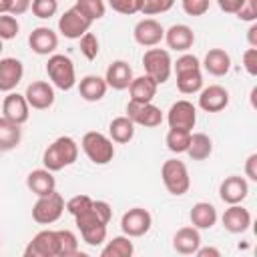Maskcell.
I'll list each match as a JSON object with an SVG mask.
<instances>
[{
    "label": "cell",
    "mask_w": 257,
    "mask_h": 257,
    "mask_svg": "<svg viewBox=\"0 0 257 257\" xmlns=\"http://www.w3.org/2000/svg\"><path fill=\"white\" fill-rule=\"evenodd\" d=\"M201 66L213 76H225L231 70V56L223 48H211L207 50Z\"/></svg>",
    "instance_id": "27"
},
{
    "label": "cell",
    "mask_w": 257,
    "mask_h": 257,
    "mask_svg": "<svg viewBox=\"0 0 257 257\" xmlns=\"http://www.w3.org/2000/svg\"><path fill=\"white\" fill-rule=\"evenodd\" d=\"M167 46L175 52H187L193 44H195V32L191 30V26L187 24H173L171 28L165 30V38Z\"/></svg>",
    "instance_id": "22"
},
{
    "label": "cell",
    "mask_w": 257,
    "mask_h": 257,
    "mask_svg": "<svg viewBox=\"0 0 257 257\" xmlns=\"http://www.w3.org/2000/svg\"><path fill=\"white\" fill-rule=\"evenodd\" d=\"M90 205H92V199H90L88 195H74L72 199L66 201L64 209H66L72 217H76V215H80L82 211H86Z\"/></svg>",
    "instance_id": "41"
},
{
    "label": "cell",
    "mask_w": 257,
    "mask_h": 257,
    "mask_svg": "<svg viewBox=\"0 0 257 257\" xmlns=\"http://www.w3.org/2000/svg\"><path fill=\"white\" fill-rule=\"evenodd\" d=\"M24 257H58V231L42 229L24 249Z\"/></svg>",
    "instance_id": "9"
},
{
    "label": "cell",
    "mask_w": 257,
    "mask_h": 257,
    "mask_svg": "<svg viewBox=\"0 0 257 257\" xmlns=\"http://www.w3.org/2000/svg\"><path fill=\"white\" fill-rule=\"evenodd\" d=\"M80 52L86 60H94L98 56V50H100V44H98V38L92 34V32H84L80 38Z\"/></svg>",
    "instance_id": "38"
},
{
    "label": "cell",
    "mask_w": 257,
    "mask_h": 257,
    "mask_svg": "<svg viewBox=\"0 0 257 257\" xmlns=\"http://www.w3.org/2000/svg\"><path fill=\"white\" fill-rule=\"evenodd\" d=\"M135 253V245L128 235H116L100 249L102 257H131Z\"/></svg>",
    "instance_id": "33"
},
{
    "label": "cell",
    "mask_w": 257,
    "mask_h": 257,
    "mask_svg": "<svg viewBox=\"0 0 257 257\" xmlns=\"http://www.w3.org/2000/svg\"><path fill=\"white\" fill-rule=\"evenodd\" d=\"M30 4H32V0H10L8 14H12V16H20V14H24V12L30 10Z\"/></svg>",
    "instance_id": "47"
},
{
    "label": "cell",
    "mask_w": 257,
    "mask_h": 257,
    "mask_svg": "<svg viewBox=\"0 0 257 257\" xmlns=\"http://www.w3.org/2000/svg\"><path fill=\"white\" fill-rule=\"evenodd\" d=\"M243 68L249 76H257V48H247L243 52Z\"/></svg>",
    "instance_id": "45"
},
{
    "label": "cell",
    "mask_w": 257,
    "mask_h": 257,
    "mask_svg": "<svg viewBox=\"0 0 257 257\" xmlns=\"http://www.w3.org/2000/svg\"><path fill=\"white\" fill-rule=\"evenodd\" d=\"M169 128H181V131H193L197 122V108L191 100H177L171 104L167 112Z\"/></svg>",
    "instance_id": "12"
},
{
    "label": "cell",
    "mask_w": 257,
    "mask_h": 257,
    "mask_svg": "<svg viewBox=\"0 0 257 257\" xmlns=\"http://www.w3.org/2000/svg\"><path fill=\"white\" fill-rule=\"evenodd\" d=\"M24 98L28 102L30 108H36V110H46L54 104V86L46 80H34L26 86V92H24Z\"/></svg>",
    "instance_id": "14"
},
{
    "label": "cell",
    "mask_w": 257,
    "mask_h": 257,
    "mask_svg": "<svg viewBox=\"0 0 257 257\" xmlns=\"http://www.w3.org/2000/svg\"><path fill=\"white\" fill-rule=\"evenodd\" d=\"M126 116L145 128H155L163 122V110L159 106H155L153 102H135L128 100L126 102Z\"/></svg>",
    "instance_id": "10"
},
{
    "label": "cell",
    "mask_w": 257,
    "mask_h": 257,
    "mask_svg": "<svg viewBox=\"0 0 257 257\" xmlns=\"http://www.w3.org/2000/svg\"><path fill=\"white\" fill-rule=\"evenodd\" d=\"M201 247V233L197 227H181L173 235V249L181 255H195V251Z\"/></svg>",
    "instance_id": "24"
},
{
    "label": "cell",
    "mask_w": 257,
    "mask_h": 257,
    "mask_svg": "<svg viewBox=\"0 0 257 257\" xmlns=\"http://www.w3.org/2000/svg\"><path fill=\"white\" fill-rule=\"evenodd\" d=\"M219 4V8L227 14H235L239 10V6L243 4V0H215Z\"/></svg>",
    "instance_id": "48"
},
{
    "label": "cell",
    "mask_w": 257,
    "mask_h": 257,
    "mask_svg": "<svg viewBox=\"0 0 257 257\" xmlns=\"http://www.w3.org/2000/svg\"><path fill=\"white\" fill-rule=\"evenodd\" d=\"M112 207L106 201H94L92 205L74 217L80 237L90 247H100L106 241V225L110 223Z\"/></svg>",
    "instance_id": "1"
},
{
    "label": "cell",
    "mask_w": 257,
    "mask_h": 257,
    "mask_svg": "<svg viewBox=\"0 0 257 257\" xmlns=\"http://www.w3.org/2000/svg\"><path fill=\"white\" fill-rule=\"evenodd\" d=\"M46 74L50 78V84L60 90H70L76 84L74 64L66 54H50L46 62Z\"/></svg>",
    "instance_id": "6"
},
{
    "label": "cell",
    "mask_w": 257,
    "mask_h": 257,
    "mask_svg": "<svg viewBox=\"0 0 257 257\" xmlns=\"http://www.w3.org/2000/svg\"><path fill=\"white\" fill-rule=\"evenodd\" d=\"M76 159H78V143L68 135L54 139L42 153V165L52 173L74 165Z\"/></svg>",
    "instance_id": "2"
},
{
    "label": "cell",
    "mask_w": 257,
    "mask_h": 257,
    "mask_svg": "<svg viewBox=\"0 0 257 257\" xmlns=\"http://www.w3.org/2000/svg\"><path fill=\"white\" fill-rule=\"evenodd\" d=\"M24 76V66L18 58H0V92H12Z\"/></svg>",
    "instance_id": "21"
},
{
    "label": "cell",
    "mask_w": 257,
    "mask_h": 257,
    "mask_svg": "<svg viewBox=\"0 0 257 257\" xmlns=\"http://www.w3.org/2000/svg\"><path fill=\"white\" fill-rule=\"evenodd\" d=\"M106 90H108V84L98 74H86L78 82V94L86 102H98V100H102L104 94H106Z\"/></svg>",
    "instance_id": "26"
},
{
    "label": "cell",
    "mask_w": 257,
    "mask_h": 257,
    "mask_svg": "<svg viewBox=\"0 0 257 257\" xmlns=\"http://www.w3.org/2000/svg\"><path fill=\"white\" fill-rule=\"evenodd\" d=\"M8 6H10V0H0V14H8Z\"/></svg>",
    "instance_id": "51"
},
{
    "label": "cell",
    "mask_w": 257,
    "mask_h": 257,
    "mask_svg": "<svg viewBox=\"0 0 257 257\" xmlns=\"http://www.w3.org/2000/svg\"><path fill=\"white\" fill-rule=\"evenodd\" d=\"M22 128L20 124L0 116V151H12L20 145Z\"/></svg>",
    "instance_id": "32"
},
{
    "label": "cell",
    "mask_w": 257,
    "mask_h": 257,
    "mask_svg": "<svg viewBox=\"0 0 257 257\" xmlns=\"http://www.w3.org/2000/svg\"><path fill=\"white\" fill-rule=\"evenodd\" d=\"M2 116L22 126L30 116V106H28L24 94L14 92V90L8 92L4 96V102H2Z\"/></svg>",
    "instance_id": "19"
},
{
    "label": "cell",
    "mask_w": 257,
    "mask_h": 257,
    "mask_svg": "<svg viewBox=\"0 0 257 257\" xmlns=\"http://www.w3.org/2000/svg\"><path fill=\"white\" fill-rule=\"evenodd\" d=\"M189 141H191V133H189V131H181V128H169V133H167V137H165L167 149H169L171 153H175V155L187 153Z\"/></svg>",
    "instance_id": "34"
},
{
    "label": "cell",
    "mask_w": 257,
    "mask_h": 257,
    "mask_svg": "<svg viewBox=\"0 0 257 257\" xmlns=\"http://www.w3.org/2000/svg\"><path fill=\"white\" fill-rule=\"evenodd\" d=\"M247 42H249V48H257V22H251L247 30Z\"/></svg>",
    "instance_id": "50"
},
{
    "label": "cell",
    "mask_w": 257,
    "mask_h": 257,
    "mask_svg": "<svg viewBox=\"0 0 257 257\" xmlns=\"http://www.w3.org/2000/svg\"><path fill=\"white\" fill-rule=\"evenodd\" d=\"M30 10L36 18L48 20L58 12V0H32Z\"/></svg>",
    "instance_id": "37"
},
{
    "label": "cell",
    "mask_w": 257,
    "mask_h": 257,
    "mask_svg": "<svg viewBox=\"0 0 257 257\" xmlns=\"http://www.w3.org/2000/svg\"><path fill=\"white\" fill-rule=\"evenodd\" d=\"M133 36H135V42L137 44L147 46V48H153V46H157L165 38V28L155 18H143V20H139L135 24Z\"/></svg>",
    "instance_id": "15"
},
{
    "label": "cell",
    "mask_w": 257,
    "mask_h": 257,
    "mask_svg": "<svg viewBox=\"0 0 257 257\" xmlns=\"http://www.w3.org/2000/svg\"><path fill=\"white\" fill-rule=\"evenodd\" d=\"M90 26H92V22H90L86 16H82L74 6L68 8V10L58 18V32H60L64 38H68V40H78L84 32L90 30Z\"/></svg>",
    "instance_id": "13"
},
{
    "label": "cell",
    "mask_w": 257,
    "mask_h": 257,
    "mask_svg": "<svg viewBox=\"0 0 257 257\" xmlns=\"http://www.w3.org/2000/svg\"><path fill=\"white\" fill-rule=\"evenodd\" d=\"M26 187H28L30 193H34L36 197L50 195L52 191H56V179H54V173L48 171L46 167H42V169H34V171H30L28 177H26Z\"/></svg>",
    "instance_id": "23"
},
{
    "label": "cell",
    "mask_w": 257,
    "mask_h": 257,
    "mask_svg": "<svg viewBox=\"0 0 257 257\" xmlns=\"http://www.w3.org/2000/svg\"><path fill=\"white\" fill-rule=\"evenodd\" d=\"M78 255V239L68 229H58V257Z\"/></svg>",
    "instance_id": "36"
},
{
    "label": "cell",
    "mask_w": 257,
    "mask_h": 257,
    "mask_svg": "<svg viewBox=\"0 0 257 257\" xmlns=\"http://www.w3.org/2000/svg\"><path fill=\"white\" fill-rule=\"evenodd\" d=\"M157 88H159V84H157L149 74L137 76V78H133L131 84H128L131 100H135V102H153V98H155V94H157Z\"/></svg>",
    "instance_id": "28"
},
{
    "label": "cell",
    "mask_w": 257,
    "mask_h": 257,
    "mask_svg": "<svg viewBox=\"0 0 257 257\" xmlns=\"http://www.w3.org/2000/svg\"><path fill=\"white\" fill-rule=\"evenodd\" d=\"M74 8H76L82 16H86L90 22L100 20V18L106 14V4H104V0H76V2H74Z\"/></svg>",
    "instance_id": "35"
},
{
    "label": "cell",
    "mask_w": 257,
    "mask_h": 257,
    "mask_svg": "<svg viewBox=\"0 0 257 257\" xmlns=\"http://www.w3.org/2000/svg\"><path fill=\"white\" fill-rule=\"evenodd\" d=\"M2 42H4V40L0 38V54H2V48H4V46H2Z\"/></svg>",
    "instance_id": "52"
},
{
    "label": "cell",
    "mask_w": 257,
    "mask_h": 257,
    "mask_svg": "<svg viewBox=\"0 0 257 257\" xmlns=\"http://www.w3.org/2000/svg\"><path fill=\"white\" fill-rule=\"evenodd\" d=\"M197 257H221V251L215 249V247H199L195 251Z\"/></svg>",
    "instance_id": "49"
},
{
    "label": "cell",
    "mask_w": 257,
    "mask_h": 257,
    "mask_svg": "<svg viewBox=\"0 0 257 257\" xmlns=\"http://www.w3.org/2000/svg\"><path fill=\"white\" fill-rule=\"evenodd\" d=\"M173 70L177 76V88L183 94H195L203 88V72L201 60L195 54L183 52L177 62H173Z\"/></svg>",
    "instance_id": "3"
},
{
    "label": "cell",
    "mask_w": 257,
    "mask_h": 257,
    "mask_svg": "<svg viewBox=\"0 0 257 257\" xmlns=\"http://www.w3.org/2000/svg\"><path fill=\"white\" fill-rule=\"evenodd\" d=\"M133 68L128 66L126 60H112L106 68V74H104V80L110 88L114 90H126L131 80H133Z\"/></svg>",
    "instance_id": "25"
},
{
    "label": "cell",
    "mask_w": 257,
    "mask_h": 257,
    "mask_svg": "<svg viewBox=\"0 0 257 257\" xmlns=\"http://www.w3.org/2000/svg\"><path fill=\"white\" fill-rule=\"evenodd\" d=\"M64 205L66 203L58 191H52L50 195L38 197L36 203L32 205V219L38 225H52L62 217Z\"/></svg>",
    "instance_id": "8"
},
{
    "label": "cell",
    "mask_w": 257,
    "mask_h": 257,
    "mask_svg": "<svg viewBox=\"0 0 257 257\" xmlns=\"http://www.w3.org/2000/svg\"><path fill=\"white\" fill-rule=\"evenodd\" d=\"M80 149L88 157L90 163L94 165H108L114 159V145L110 137L98 133V131H88L80 139Z\"/></svg>",
    "instance_id": "4"
},
{
    "label": "cell",
    "mask_w": 257,
    "mask_h": 257,
    "mask_svg": "<svg viewBox=\"0 0 257 257\" xmlns=\"http://www.w3.org/2000/svg\"><path fill=\"white\" fill-rule=\"evenodd\" d=\"M143 66H145V74H149L157 84H165L173 72V60L169 50L165 48H149L143 54Z\"/></svg>",
    "instance_id": "7"
},
{
    "label": "cell",
    "mask_w": 257,
    "mask_h": 257,
    "mask_svg": "<svg viewBox=\"0 0 257 257\" xmlns=\"http://www.w3.org/2000/svg\"><path fill=\"white\" fill-rule=\"evenodd\" d=\"M213 153V141L205 133H191V141L187 147V155L193 161H205Z\"/></svg>",
    "instance_id": "31"
},
{
    "label": "cell",
    "mask_w": 257,
    "mask_h": 257,
    "mask_svg": "<svg viewBox=\"0 0 257 257\" xmlns=\"http://www.w3.org/2000/svg\"><path fill=\"white\" fill-rule=\"evenodd\" d=\"M229 104V90L221 84H209L199 90V106L205 112H221Z\"/></svg>",
    "instance_id": "17"
},
{
    "label": "cell",
    "mask_w": 257,
    "mask_h": 257,
    "mask_svg": "<svg viewBox=\"0 0 257 257\" xmlns=\"http://www.w3.org/2000/svg\"><path fill=\"white\" fill-rule=\"evenodd\" d=\"M189 219H191V225L197 227L199 231L201 229H211L217 223V209H215V205H211L207 201H199V203L193 205V209L189 213Z\"/></svg>",
    "instance_id": "29"
},
{
    "label": "cell",
    "mask_w": 257,
    "mask_h": 257,
    "mask_svg": "<svg viewBox=\"0 0 257 257\" xmlns=\"http://www.w3.org/2000/svg\"><path fill=\"white\" fill-rule=\"evenodd\" d=\"M20 32V24L16 16L12 14H0V38L2 40H12Z\"/></svg>",
    "instance_id": "39"
},
{
    "label": "cell",
    "mask_w": 257,
    "mask_h": 257,
    "mask_svg": "<svg viewBox=\"0 0 257 257\" xmlns=\"http://www.w3.org/2000/svg\"><path fill=\"white\" fill-rule=\"evenodd\" d=\"M161 179L165 189L175 195V197H183L189 187H191V177H189V169L183 161L179 159H167L161 167Z\"/></svg>",
    "instance_id": "5"
},
{
    "label": "cell",
    "mask_w": 257,
    "mask_h": 257,
    "mask_svg": "<svg viewBox=\"0 0 257 257\" xmlns=\"http://www.w3.org/2000/svg\"><path fill=\"white\" fill-rule=\"evenodd\" d=\"M221 223H223L225 231H229L233 235H239V233H245L251 227V213L241 203L229 205V209H225V213L221 217Z\"/></svg>",
    "instance_id": "20"
},
{
    "label": "cell",
    "mask_w": 257,
    "mask_h": 257,
    "mask_svg": "<svg viewBox=\"0 0 257 257\" xmlns=\"http://www.w3.org/2000/svg\"><path fill=\"white\" fill-rule=\"evenodd\" d=\"M28 44H30V48H32L34 54L50 56L58 48V34L52 28H48V26H38V28H34L30 32Z\"/></svg>",
    "instance_id": "18"
},
{
    "label": "cell",
    "mask_w": 257,
    "mask_h": 257,
    "mask_svg": "<svg viewBox=\"0 0 257 257\" xmlns=\"http://www.w3.org/2000/svg\"><path fill=\"white\" fill-rule=\"evenodd\" d=\"M209 4H211V0H181L183 12L189 14V16H203V14H207Z\"/></svg>",
    "instance_id": "43"
},
{
    "label": "cell",
    "mask_w": 257,
    "mask_h": 257,
    "mask_svg": "<svg viewBox=\"0 0 257 257\" xmlns=\"http://www.w3.org/2000/svg\"><path fill=\"white\" fill-rule=\"evenodd\" d=\"M249 195V183L247 179L239 177V175H231L225 177L219 185V199L227 205H237L243 203Z\"/></svg>",
    "instance_id": "16"
},
{
    "label": "cell",
    "mask_w": 257,
    "mask_h": 257,
    "mask_svg": "<svg viewBox=\"0 0 257 257\" xmlns=\"http://www.w3.org/2000/svg\"><path fill=\"white\" fill-rule=\"evenodd\" d=\"M235 16L243 22H255L257 20V0H243Z\"/></svg>",
    "instance_id": "44"
},
{
    "label": "cell",
    "mask_w": 257,
    "mask_h": 257,
    "mask_svg": "<svg viewBox=\"0 0 257 257\" xmlns=\"http://www.w3.org/2000/svg\"><path fill=\"white\" fill-rule=\"evenodd\" d=\"M245 177L253 183H257V153H251L245 161Z\"/></svg>",
    "instance_id": "46"
},
{
    "label": "cell",
    "mask_w": 257,
    "mask_h": 257,
    "mask_svg": "<svg viewBox=\"0 0 257 257\" xmlns=\"http://www.w3.org/2000/svg\"><path fill=\"white\" fill-rule=\"evenodd\" d=\"M135 122L124 114V116H116L110 120L108 124V137L112 143H118V145H126L133 141L135 137Z\"/></svg>",
    "instance_id": "30"
},
{
    "label": "cell",
    "mask_w": 257,
    "mask_h": 257,
    "mask_svg": "<svg viewBox=\"0 0 257 257\" xmlns=\"http://www.w3.org/2000/svg\"><path fill=\"white\" fill-rule=\"evenodd\" d=\"M141 2L143 0H108V6L118 14L131 16V14L141 12Z\"/></svg>",
    "instance_id": "42"
},
{
    "label": "cell",
    "mask_w": 257,
    "mask_h": 257,
    "mask_svg": "<svg viewBox=\"0 0 257 257\" xmlns=\"http://www.w3.org/2000/svg\"><path fill=\"white\" fill-rule=\"evenodd\" d=\"M151 225H153V217L147 209L143 207H133L128 209L122 217H120V229L124 235H128L131 239L133 237H143L151 231Z\"/></svg>",
    "instance_id": "11"
},
{
    "label": "cell",
    "mask_w": 257,
    "mask_h": 257,
    "mask_svg": "<svg viewBox=\"0 0 257 257\" xmlns=\"http://www.w3.org/2000/svg\"><path fill=\"white\" fill-rule=\"evenodd\" d=\"M173 6H175V0H143L141 2V12L145 16H155V14L169 12Z\"/></svg>",
    "instance_id": "40"
}]
</instances>
